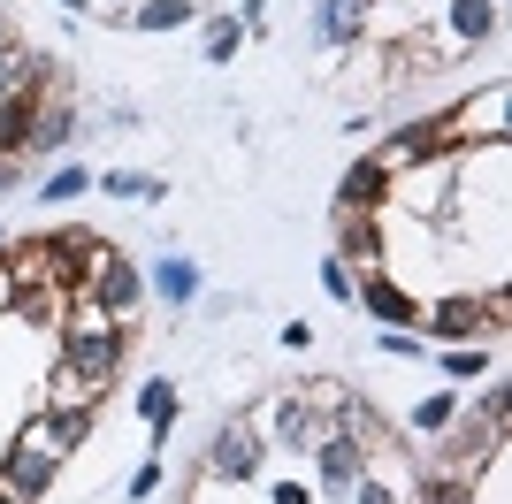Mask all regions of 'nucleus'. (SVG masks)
<instances>
[{
	"instance_id": "f257e3e1",
	"label": "nucleus",
	"mask_w": 512,
	"mask_h": 504,
	"mask_svg": "<svg viewBox=\"0 0 512 504\" xmlns=\"http://www.w3.org/2000/svg\"><path fill=\"white\" fill-rule=\"evenodd\" d=\"M115 359H123V336L115 329H77L62 344V375L69 382H100V375H115Z\"/></svg>"
},
{
	"instance_id": "f03ea898",
	"label": "nucleus",
	"mask_w": 512,
	"mask_h": 504,
	"mask_svg": "<svg viewBox=\"0 0 512 504\" xmlns=\"http://www.w3.org/2000/svg\"><path fill=\"white\" fill-rule=\"evenodd\" d=\"M46 482H54V451L23 436L16 459H8V474H0V489H8V497H46Z\"/></svg>"
},
{
	"instance_id": "7ed1b4c3",
	"label": "nucleus",
	"mask_w": 512,
	"mask_h": 504,
	"mask_svg": "<svg viewBox=\"0 0 512 504\" xmlns=\"http://www.w3.org/2000/svg\"><path fill=\"white\" fill-rule=\"evenodd\" d=\"M92 298H100L107 314H130V306H138V275H130V260L100 252V260H92Z\"/></svg>"
},
{
	"instance_id": "20e7f679",
	"label": "nucleus",
	"mask_w": 512,
	"mask_h": 504,
	"mask_svg": "<svg viewBox=\"0 0 512 504\" xmlns=\"http://www.w3.org/2000/svg\"><path fill=\"white\" fill-rule=\"evenodd\" d=\"M207 466H214V474H230V482H245V474L260 466V443L245 436V428H222V436H214V451H207Z\"/></svg>"
},
{
	"instance_id": "39448f33",
	"label": "nucleus",
	"mask_w": 512,
	"mask_h": 504,
	"mask_svg": "<svg viewBox=\"0 0 512 504\" xmlns=\"http://www.w3.org/2000/svg\"><path fill=\"white\" fill-rule=\"evenodd\" d=\"M85 428H92V413H85V405H69V413H46L39 428H31V443H46V451L62 459V451H69L77 436H85Z\"/></svg>"
},
{
	"instance_id": "423d86ee",
	"label": "nucleus",
	"mask_w": 512,
	"mask_h": 504,
	"mask_svg": "<svg viewBox=\"0 0 512 504\" xmlns=\"http://www.w3.org/2000/svg\"><path fill=\"white\" fill-rule=\"evenodd\" d=\"M31 84H39V62H31L16 39H0V100H23Z\"/></svg>"
},
{
	"instance_id": "0eeeda50",
	"label": "nucleus",
	"mask_w": 512,
	"mask_h": 504,
	"mask_svg": "<svg viewBox=\"0 0 512 504\" xmlns=\"http://www.w3.org/2000/svg\"><path fill=\"white\" fill-rule=\"evenodd\" d=\"M321 482H329V489L360 482V443H352V436H337L329 451H321Z\"/></svg>"
},
{
	"instance_id": "6e6552de",
	"label": "nucleus",
	"mask_w": 512,
	"mask_h": 504,
	"mask_svg": "<svg viewBox=\"0 0 512 504\" xmlns=\"http://www.w3.org/2000/svg\"><path fill=\"white\" fill-rule=\"evenodd\" d=\"M375 199H383V161H360L352 176H344V214L375 207Z\"/></svg>"
},
{
	"instance_id": "1a4fd4ad",
	"label": "nucleus",
	"mask_w": 512,
	"mask_h": 504,
	"mask_svg": "<svg viewBox=\"0 0 512 504\" xmlns=\"http://www.w3.org/2000/svg\"><path fill=\"white\" fill-rule=\"evenodd\" d=\"M16 146H31V107H23V100H0V161H8Z\"/></svg>"
},
{
	"instance_id": "9d476101",
	"label": "nucleus",
	"mask_w": 512,
	"mask_h": 504,
	"mask_svg": "<svg viewBox=\"0 0 512 504\" xmlns=\"http://www.w3.org/2000/svg\"><path fill=\"white\" fill-rule=\"evenodd\" d=\"M100 191H115V199H161L169 184H161V176H138V168H107Z\"/></svg>"
},
{
	"instance_id": "9b49d317",
	"label": "nucleus",
	"mask_w": 512,
	"mask_h": 504,
	"mask_svg": "<svg viewBox=\"0 0 512 504\" xmlns=\"http://www.w3.org/2000/svg\"><path fill=\"white\" fill-rule=\"evenodd\" d=\"M153 291H161V298H192L199 268H192V260H161V268H153Z\"/></svg>"
},
{
	"instance_id": "f8f14e48",
	"label": "nucleus",
	"mask_w": 512,
	"mask_h": 504,
	"mask_svg": "<svg viewBox=\"0 0 512 504\" xmlns=\"http://www.w3.org/2000/svg\"><path fill=\"white\" fill-rule=\"evenodd\" d=\"M276 443L306 451V443H314V413H306V405H276Z\"/></svg>"
},
{
	"instance_id": "ddd939ff",
	"label": "nucleus",
	"mask_w": 512,
	"mask_h": 504,
	"mask_svg": "<svg viewBox=\"0 0 512 504\" xmlns=\"http://www.w3.org/2000/svg\"><path fill=\"white\" fill-rule=\"evenodd\" d=\"M367 306H375L390 329H406V321H413V298H406V291H390V283H375V291H367Z\"/></svg>"
},
{
	"instance_id": "4468645a",
	"label": "nucleus",
	"mask_w": 512,
	"mask_h": 504,
	"mask_svg": "<svg viewBox=\"0 0 512 504\" xmlns=\"http://www.w3.org/2000/svg\"><path fill=\"white\" fill-rule=\"evenodd\" d=\"M352 23H360V16H352V8H344V0H321V16H314V31H321V39H329V46H337L344 31H352Z\"/></svg>"
},
{
	"instance_id": "2eb2a0df",
	"label": "nucleus",
	"mask_w": 512,
	"mask_h": 504,
	"mask_svg": "<svg viewBox=\"0 0 512 504\" xmlns=\"http://www.w3.org/2000/svg\"><path fill=\"white\" fill-rule=\"evenodd\" d=\"M138 413L146 420H176V390L169 382H146V390H138Z\"/></svg>"
},
{
	"instance_id": "dca6fc26",
	"label": "nucleus",
	"mask_w": 512,
	"mask_h": 504,
	"mask_svg": "<svg viewBox=\"0 0 512 504\" xmlns=\"http://www.w3.org/2000/svg\"><path fill=\"white\" fill-rule=\"evenodd\" d=\"M184 16H192L184 0H146V8H138V23H146V31H161V23H184Z\"/></svg>"
},
{
	"instance_id": "f3484780",
	"label": "nucleus",
	"mask_w": 512,
	"mask_h": 504,
	"mask_svg": "<svg viewBox=\"0 0 512 504\" xmlns=\"http://www.w3.org/2000/svg\"><path fill=\"white\" fill-rule=\"evenodd\" d=\"M237 39H245L237 23H214V31H207V54H214V62H222V54H237Z\"/></svg>"
},
{
	"instance_id": "a211bd4d",
	"label": "nucleus",
	"mask_w": 512,
	"mask_h": 504,
	"mask_svg": "<svg viewBox=\"0 0 512 504\" xmlns=\"http://www.w3.org/2000/svg\"><path fill=\"white\" fill-rule=\"evenodd\" d=\"M321 291H329V298H352V268H344V260H329V268H321Z\"/></svg>"
},
{
	"instance_id": "6ab92c4d",
	"label": "nucleus",
	"mask_w": 512,
	"mask_h": 504,
	"mask_svg": "<svg viewBox=\"0 0 512 504\" xmlns=\"http://www.w3.org/2000/svg\"><path fill=\"white\" fill-rule=\"evenodd\" d=\"M436 329H444V336H467V329H474V306H444V321H436Z\"/></svg>"
},
{
	"instance_id": "aec40b11",
	"label": "nucleus",
	"mask_w": 512,
	"mask_h": 504,
	"mask_svg": "<svg viewBox=\"0 0 512 504\" xmlns=\"http://www.w3.org/2000/svg\"><path fill=\"white\" fill-rule=\"evenodd\" d=\"M459 31H490V8H482V0H459Z\"/></svg>"
},
{
	"instance_id": "412c9836",
	"label": "nucleus",
	"mask_w": 512,
	"mask_h": 504,
	"mask_svg": "<svg viewBox=\"0 0 512 504\" xmlns=\"http://www.w3.org/2000/svg\"><path fill=\"white\" fill-rule=\"evenodd\" d=\"M77 191H85V176H77V168H62V176L46 184V199H77Z\"/></svg>"
},
{
	"instance_id": "4be33fe9",
	"label": "nucleus",
	"mask_w": 512,
	"mask_h": 504,
	"mask_svg": "<svg viewBox=\"0 0 512 504\" xmlns=\"http://www.w3.org/2000/svg\"><path fill=\"white\" fill-rule=\"evenodd\" d=\"M413 420H421V428H444V420H451V398H428V405H421Z\"/></svg>"
},
{
	"instance_id": "5701e85b",
	"label": "nucleus",
	"mask_w": 512,
	"mask_h": 504,
	"mask_svg": "<svg viewBox=\"0 0 512 504\" xmlns=\"http://www.w3.org/2000/svg\"><path fill=\"white\" fill-rule=\"evenodd\" d=\"M0 191H8V161H0Z\"/></svg>"
},
{
	"instance_id": "b1692460",
	"label": "nucleus",
	"mask_w": 512,
	"mask_h": 504,
	"mask_svg": "<svg viewBox=\"0 0 512 504\" xmlns=\"http://www.w3.org/2000/svg\"><path fill=\"white\" fill-rule=\"evenodd\" d=\"M0 504H16V497H8V489H0Z\"/></svg>"
},
{
	"instance_id": "393cba45",
	"label": "nucleus",
	"mask_w": 512,
	"mask_h": 504,
	"mask_svg": "<svg viewBox=\"0 0 512 504\" xmlns=\"http://www.w3.org/2000/svg\"><path fill=\"white\" fill-rule=\"evenodd\" d=\"M69 8H85V0H69Z\"/></svg>"
},
{
	"instance_id": "a878e982",
	"label": "nucleus",
	"mask_w": 512,
	"mask_h": 504,
	"mask_svg": "<svg viewBox=\"0 0 512 504\" xmlns=\"http://www.w3.org/2000/svg\"><path fill=\"white\" fill-rule=\"evenodd\" d=\"M0 291H8V275H0Z\"/></svg>"
},
{
	"instance_id": "bb28decb",
	"label": "nucleus",
	"mask_w": 512,
	"mask_h": 504,
	"mask_svg": "<svg viewBox=\"0 0 512 504\" xmlns=\"http://www.w3.org/2000/svg\"><path fill=\"white\" fill-rule=\"evenodd\" d=\"M0 39H8V23H0Z\"/></svg>"
}]
</instances>
